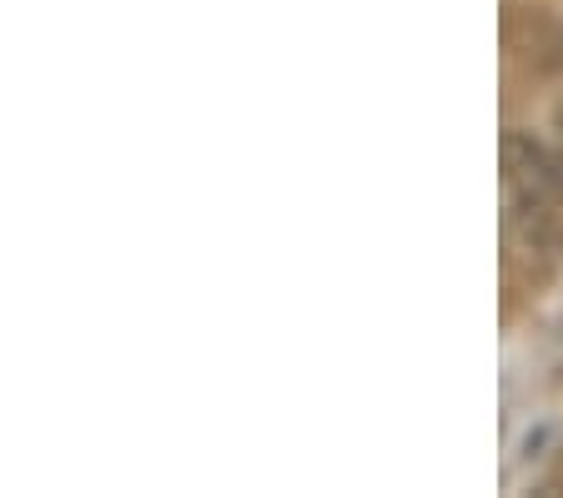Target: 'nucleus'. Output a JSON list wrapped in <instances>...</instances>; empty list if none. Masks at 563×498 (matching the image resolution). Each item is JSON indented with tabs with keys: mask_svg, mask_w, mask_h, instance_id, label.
Masks as SVG:
<instances>
[{
	"mask_svg": "<svg viewBox=\"0 0 563 498\" xmlns=\"http://www.w3.org/2000/svg\"><path fill=\"white\" fill-rule=\"evenodd\" d=\"M504 191H508V222L528 237V247H559L563 242V156L539 146L523 131H508Z\"/></svg>",
	"mask_w": 563,
	"mask_h": 498,
	"instance_id": "1",
	"label": "nucleus"
},
{
	"mask_svg": "<svg viewBox=\"0 0 563 498\" xmlns=\"http://www.w3.org/2000/svg\"><path fill=\"white\" fill-rule=\"evenodd\" d=\"M559 156H563V107H559Z\"/></svg>",
	"mask_w": 563,
	"mask_h": 498,
	"instance_id": "2",
	"label": "nucleus"
}]
</instances>
